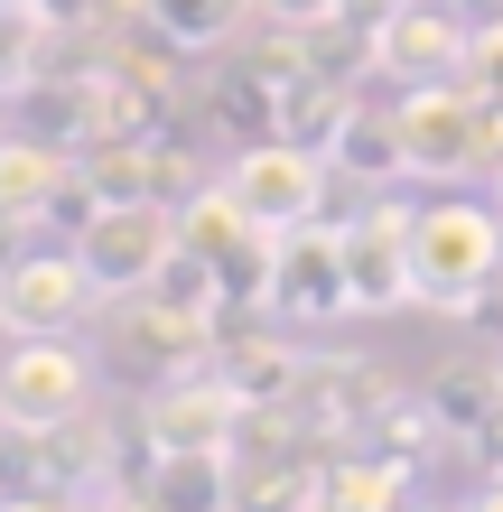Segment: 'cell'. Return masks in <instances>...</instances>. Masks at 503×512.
Masks as SVG:
<instances>
[{
  "instance_id": "5bb4252c",
  "label": "cell",
  "mask_w": 503,
  "mask_h": 512,
  "mask_svg": "<svg viewBox=\"0 0 503 512\" xmlns=\"http://www.w3.org/2000/svg\"><path fill=\"white\" fill-rule=\"evenodd\" d=\"M401 503H410V457H382V447H336L317 475V512H401Z\"/></svg>"
},
{
  "instance_id": "cb8c5ba5",
  "label": "cell",
  "mask_w": 503,
  "mask_h": 512,
  "mask_svg": "<svg viewBox=\"0 0 503 512\" xmlns=\"http://www.w3.org/2000/svg\"><path fill=\"white\" fill-rule=\"evenodd\" d=\"M0 512H75L66 494H38V485H0Z\"/></svg>"
},
{
  "instance_id": "8992f818",
  "label": "cell",
  "mask_w": 503,
  "mask_h": 512,
  "mask_svg": "<svg viewBox=\"0 0 503 512\" xmlns=\"http://www.w3.org/2000/svg\"><path fill=\"white\" fill-rule=\"evenodd\" d=\"M224 187L243 196V215L261 233L317 224L327 215V149H308V140H243L233 168H224Z\"/></svg>"
},
{
  "instance_id": "6da1fadb",
  "label": "cell",
  "mask_w": 503,
  "mask_h": 512,
  "mask_svg": "<svg viewBox=\"0 0 503 512\" xmlns=\"http://www.w3.org/2000/svg\"><path fill=\"white\" fill-rule=\"evenodd\" d=\"M392 112H401L410 177H429V187H466V177H494V168H503V103L476 94L466 75L401 84Z\"/></svg>"
},
{
  "instance_id": "8fae6325",
  "label": "cell",
  "mask_w": 503,
  "mask_h": 512,
  "mask_svg": "<svg viewBox=\"0 0 503 512\" xmlns=\"http://www.w3.org/2000/svg\"><path fill=\"white\" fill-rule=\"evenodd\" d=\"M215 364H224V382L243 391L252 410H299V391H308V354L299 345L261 336V326H233V317H224V336H215Z\"/></svg>"
},
{
  "instance_id": "7a4b0ae2",
  "label": "cell",
  "mask_w": 503,
  "mask_h": 512,
  "mask_svg": "<svg viewBox=\"0 0 503 512\" xmlns=\"http://www.w3.org/2000/svg\"><path fill=\"white\" fill-rule=\"evenodd\" d=\"M410 270H420L429 317H476L503 289V205H420Z\"/></svg>"
},
{
  "instance_id": "603a6c76",
  "label": "cell",
  "mask_w": 503,
  "mask_h": 512,
  "mask_svg": "<svg viewBox=\"0 0 503 512\" xmlns=\"http://www.w3.org/2000/svg\"><path fill=\"white\" fill-rule=\"evenodd\" d=\"M466 84L503 103V19H476V47H466Z\"/></svg>"
},
{
  "instance_id": "44dd1931",
  "label": "cell",
  "mask_w": 503,
  "mask_h": 512,
  "mask_svg": "<svg viewBox=\"0 0 503 512\" xmlns=\"http://www.w3.org/2000/svg\"><path fill=\"white\" fill-rule=\"evenodd\" d=\"M38 19H47L56 47H75V38H103L122 19H150V0H38Z\"/></svg>"
},
{
  "instance_id": "83f0119b",
  "label": "cell",
  "mask_w": 503,
  "mask_h": 512,
  "mask_svg": "<svg viewBox=\"0 0 503 512\" xmlns=\"http://www.w3.org/2000/svg\"><path fill=\"white\" fill-rule=\"evenodd\" d=\"M0 140H10V94H0Z\"/></svg>"
},
{
  "instance_id": "4dcf8cb0",
  "label": "cell",
  "mask_w": 503,
  "mask_h": 512,
  "mask_svg": "<svg viewBox=\"0 0 503 512\" xmlns=\"http://www.w3.org/2000/svg\"><path fill=\"white\" fill-rule=\"evenodd\" d=\"M494 475H503V447H494Z\"/></svg>"
},
{
  "instance_id": "4fadbf2b",
  "label": "cell",
  "mask_w": 503,
  "mask_h": 512,
  "mask_svg": "<svg viewBox=\"0 0 503 512\" xmlns=\"http://www.w3.org/2000/svg\"><path fill=\"white\" fill-rule=\"evenodd\" d=\"M66 149L56 140H0V233H38L47 224V205H56V187H66Z\"/></svg>"
},
{
  "instance_id": "7c38bea8",
  "label": "cell",
  "mask_w": 503,
  "mask_h": 512,
  "mask_svg": "<svg viewBox=\"0 0 503 512\" xmlns=\"http://www.w3.org/2000/svg\"><path fill=\"white\" fill-rule=\"evenodd\" d=\"M327 168H336V177H354V187H392V177H410L401 112L354 94V112H345V122H336V140H327Z\"/></svg>"
},
{
  "instance_id": "d6986e66",
  "label": "cell",
  "mask_w": 503,
  "mask_h": 512,
  "mask_svg": "<svg viewBox=\"0 0 503 512\" xmlns=\"http://www.w3.org/2000/svg\"><path fill=\"white\" fill-rule=\"evenodd\" d=\"M47 19L38 10H10V0H0V94H28V84L47 75Z\"/></svg>"
},
{
  "instance_id": "9c48e42d",
  "label": "cell",
  "mask_w": 503,
  "mask_h": 512,
  "mask_svg": "<svg viewBox=\"0 0 503 512\" xmlns=\"http://www.w3.org/2000/svg\"><path fill=\"white\" fill-rule=\"evenodd\" d=\"M410 205H364L345 215V280H354V317H392L420 308V270H410Z\"/></svg>"
},
{
  "instance_id": "d4e9b609",
  "label": "cell",
  "mask_w": 503,
  "mask_h": 512,
  "mask_svg": "<svg viewBox=\"0 0 503 512\" xmlns=\"http://www.w3.org/2000/svg\"><path fill=\"white\" fill-rule=\"evenodd\" d=\"M392 10H401V0H345V28H382Z\"/></svg>"
},
{
  "instance_id": "30bf717a",
  "label": "cell",
  "mask_w": 503,
  "mask_h": 512,
  "mask_svg": "<svg viewBox=\"0 0 503 512\" xmlns=\"http://www.w3.org/2000/svg\"><path fill=\"white\" fill-rule=\"evenodd\" d=\"M252 419V401L224 382V364H196V373H168L150 382V410H140V429L159 447H233V429Z\"/></svg>"
},
{
  "instance_id": "f1b7e54d",
  "label": "cell",
  "mask_w": 503,
  "mask_h": 512,
  "mask_svg": "<svg viewBox=\"0 0 503 512\" xmlns=\"http://www.w3.org/2000/svg\"><path fill=\"white\" fill-rule=\"evenodd\" d=\"M494 205H503V168H494Z\"/></svg>"
},
{
  "instance_id": "5b68a950",
  "label": "cell",
  "mask_w": 503,
  "mask_h": 512,
  "mask_svg": "<svg viewBox=\"0 0 503 512\" xmlns=\"http://www.w3.org/2000/svg\"><path fill=\"white\" fill-rule=\"evenodd\" d=\"M94 410V354L75 336H10L0 354V429H56Z\"/></svg>"
},
{
  "instance_id": "484cf974",
  "label": "cell",
  "mask_w": 503,
  "mask_h": 512,
  "mask_svg": "<svg viewBox=\"0 0 503 512\" xmlns=\"http://www.w3.org/2000/svg\"><path fill=\"white\" fill-rule=\"evenodd\" d=\"M457 512H503V475H494V485H476V494H466Z\"/></svg>"
},
{
  "instance_id": "e0dca14e",
  "label": "cell",
  "mask_w": 503,
  "mask_h": 512,
  "mask_svg": "<svg viewBox=\"0 0 503 512\" xmlns=\"http://www.w3.org/2000/svg\"><path fill=\"white\" fill-rule=\"evenodd\" d=\"M252 19H261V0H150V28H159L168 47H187V56L233 47Z\"/></svg>"
},
{
  "instance_id": "ffe728a7",
  "label": "cell",
  "mask_w": 503,
  "mask_h": 512,
  "mask_svg": "<svg viewBox=\"0 0 503 512\" xmlns=\"http://www.w3.org/2000/svg\"><path fill=\"white\" fill-rule=\"evenodd\" d=\"M503 401V373L485 364H457V373H438L429 382V410H438V429H485V410Z\"/></svg>"
},
{
  "instance_id": "277c9868",
  "label": "cell",
  "mask_w": 503,
  "mask_h": 512,
  "mask_svg": "<svg viewBox=\"0 0 503 512\" xmlns=\"http://www.w3.org/2000/svg\"><path fill=\"white\" fill-rule=\"evenodd\" d=\"M103 308L94 270H84V252H47L38 233H28L19 252H0V336H75L84 317Z\"/></svg>"
},
{
  "instance_id": "ac0fdd59",
  "label": "cell",
  "mask_w": 503,
  "mask_h": 512,
  "mask_svg": "<svg viewBox=\"0 0 503 512\" xmlns=\"http://www.w3.org/2000/svg\"><path fill=\"white\" fill-rule=\"evenodd\" d=\"M345 112H354V94L336 84V66H308V75H289V84H280V140H308V149H327Z\"/></svg>"
},
{
  "instance_id": "f546056e",
  "label": "cell",
  "mask_w": 503,
  "mask_h": 512,
  "mask_svg": "<svg viewBox=\"0 0 503 512\" xmlns=\"http://www.w3.org/2000/svg\"><path fill=\"white\" fill-rule=\"evenodd\" d=\"M10 10H38V0H10Z\"/></svg>"
},
{
  "instance_id": "ba28073f",
  "label": "cell",
  "mask_w": 503,
  "mask_h": 512,
  "mask_svg": "<svg viewBox=\"0 0 503 512\" xmlns=\"http://www.w3.org/2000/svg\"><path fill=\"white\" fill-rule=\"evenodd\" d=\"M466 47H476V19L457 0H401L382 28H364V56L382 84H438V75H466Z\"/></svg>"
},
{
  "instance_id": "9a60e30c",
  "label": "cell",
  "mask_w": 503,
  "mask_h": 512,
  "mask_svg": "<svg viewBox=\"0 0 503 512\" xmlns=\"http://www.w3.org/2000/svg\"><path fill=\"white\" fill-rule=\"evenodd\" d=\"M150 512H233V447H159Z\"/></svg>"
},
{
  "instance_id": "3957f363",
  "label": "cell",
  "mask_w": 503,
  "mask_h": 512,
  "mask_svg": "<svg viewBox=\"0 0 503 512\" xmlns=\"http://www.w3.org/2000/svg\"><path fill=\"white\" fill-rule=\"evenodd\" d=\"M75 252L94 270L103 308L112 298H140L168 270V252H177V205L168 196H112V205H94V215L75 224Z\"/></svg>"
},
{
  "instance_id": "2e32d148",
  "label": "cell",
  "mask_w": 503,
  "mask_h": 512,
  "mask_svg": "<svg viewBox=\"0 0 503 512\" xmlns=\"http://www.w3.org/2000/svg\"><path fill=\"white\" fill-rule=\"evenodd\" d=\"M177 243H187V252H205V261H243L252 243H261V224L243 215V196H233L224 187V177H215V187H187V205H177Z\"/></svg>"
},
{
  "instance_id": "4316f807",
  "label": "cell",
  "mask_w": 503,
  "mask_h": 512,
  "mask_svg": "<svg viewBox=\"0 0 503 512\" xmlns=\"http://www.w3.org/2000/svg\"><path fill=\"white\" fill-rule=\"evenodd\" d=\"M401 512H457V503H401Z\"/></svg>"
},
{
  "instance_id": "52a82bcc",
  "label": "cell",
  "mask_w": 503,
  "mask_h": 512,
  "mask_svg": "<svg viewBox=\"0 0 503 512\" xmlns=\"http://www.w3.org/2000/svg\"><path fill=\"white\" fill-rule=\"evenodd\" d=\"M271 317L289 326H327V317H354V280H345V215L327 224H289L271 243Z\"/></svg>"
},
{
  "instance_id": "7402d4cb",
  "label": "cell",
  "mask_w": 503,
  "mask_h": 512,
  "mask_svg": "<svg viewBox=\"0 0 503 512\" xmlns=\"http://www.w3.org/2000/svg\"><path fill=\"white\" fill-rule=\"evenodd\" d=\"M261 28H299V38H327V28H345V0H261Z\"/></svg>"
},
{
  "instance_id": "1f68e13d",
  "label": "cell",
  "mask_w": 503,
  "mask_h": 512,
  "mask_svg": "<svg viewBox=\"0 0 503 512\" xmlns=\"http://www.w3.org/2000/svg\"><path fill=\"white\" fill-rule=\"evenodd\" d=\"M494 373H503V354H494Z\"/></svg>"
}]
</instances>
